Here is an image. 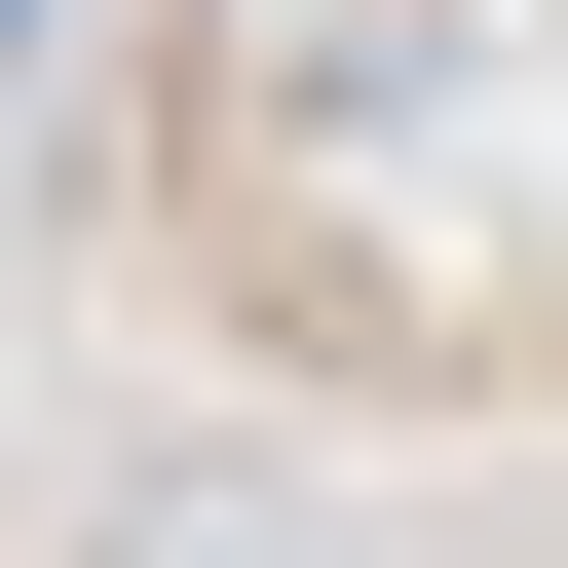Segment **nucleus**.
<instances>
[{
	"instance_id": "1",
	"label": "nucleus",
	"mask_w": 568,
	"mask_h": 568,
	"mask_svg": "<svg viewBox=\"0 0 568 568\" xmlns=\"http://www.w3.org/2000/svg\"><path fill=\"white\" fill-rule=\"evenodd\" d=\"M0 39H39V0H0Z\"/></svg>"
}]
</instances>
